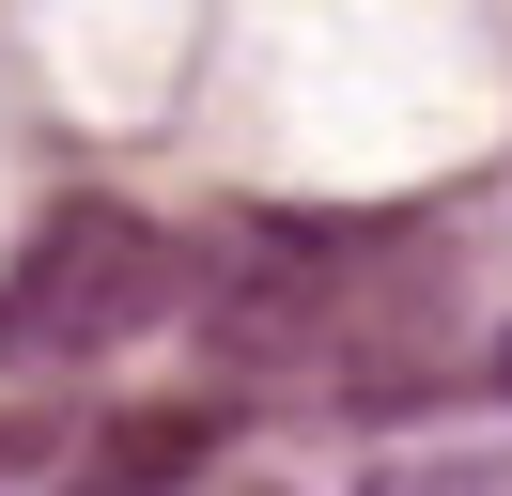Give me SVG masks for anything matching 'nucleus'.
Instances as JSON below:
<instances>
[{
    "label": "nucleus",
    "instance_id": "nucleus-3",
    "mask_svg": "<svg viewBox=\"0 0 512 496\" xmlns=\"http://www.w3.org/2000/svg\"><path fill=\"white\" fill-rule=\"evenodd\" d=\"M373 496H512V450H450V465H404Z\"/></svg>",
    "mask_w": 512,
    "mask_h": 496
},
{
    "label": "nucleus",
    "instance_id": "nucleus-1",
    "mask_svg": "<svg viewBox=\"0 0 512 496\" xmlns=\"http://www.w3.org/2000/svg\"><path fill=\"white\" fill-rule=\"evenodd\" d=\"M156 310H171V248H156V217H125V202H63L32 248H16V279H0V372L109 357V341H140Z\"/></svg>",
    "mask_w": 512,
    "mask_h": 496
},
{
    "label": "nucleus",
    "instance_id": "nucleus-4",
    "mask_svg": "<svg viewBox=\"0 0 512 496\" xmlns=\"http://www.w3.org/2000/svg\"><path fill=\"white\" fill-rule=\"evenodd\" d=\"M497 372H512V341H497Z\"/></svg>",
    "mask_w": 512,
    "mask_h": 496
},
{
    "label": "nucleus",
    "instance_id": "nucleus-2",
    "mask_svg": "<svg viewBox=\"0 0 512 496\" xmlns=\"http://www.w3.org/2000/svg\"><path fill=\"white\" fill-rule=\"evenodd\" d=\"M218 465V419L202 403H156V419H109L94 450L63 465V496H171V481H202Z\"/></svg>",
    "mask_w": 512,
    "mask_h": 496
}]
</instances>
